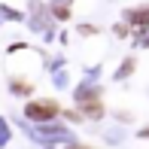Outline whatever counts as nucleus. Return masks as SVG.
<instances>
[{"label": "nucleus", "mask_w": 149, "mask_h": 149, "mask_svg": "<svg viewBox=\"0 0 149 149\" xmlns=\"http://www.w3.org/2000/svg\"><path fill=\"white\" fill-rule=\"evenodd\" d=\"M58 113H61L58 104L49 100V97H46V100H31V104L24 107V116L33 119V122H49V119H55Z\"/></svg>", "instance_id": "nucleus-1"}, {"label": "nucleus", "mask_w": 149, "mask_h": 149, "mask_svg": "<svg viewBox=\"0 0 149 149\" xmlns=\"http://www.w3.org/2000/svg\"><path fill=\"white\" fill-rule=\"evenodd\" d=\"M79 107H82V113L88 119H100V116H104V104L94 97V91H85L82 97H79Z\"/></svg>", "instance_id": "nucleus-2"}, {"label": "nucleus", "mask_w": 149, "mask_h": 149, "mask_svg": "<svg viewBox=\"0 0 149 149\" xmlns=\"http://www.w3.org/2000/svg\"><path fill=\"white\" fill-rule=\"evenodd\" d=\"M131 22L140 24V28H146V24H149V9H134L131 12Z\"/></svg>", "instance_id": "nucleus-3"}, {"label": "nucleus", "mask_w": 149, "mask_h": 149, "mask_svg": "<svg viewBox=\"0 0 149 149\" xmlns=\"http://www.w3.org/2000/svg\"><path fill=\"white\" fill-rule=\"evenodd\" d=\"M12 88H15L18 94H31V91H33L31 85H24V82H12Z\"/></svg>", "instance_id": "nucleus-4"}, {"label": "nucleus", "mask_w": 149, "mask_h": 149, "mask_svg": "<svg viewBox=\"0 0 149 149\" xmlns=\"http://www.w3.org/2000/svg\"><path fill=\"white\" fill-rule=\"evenodd\" d=\"M67 149H88V146H79V143H76V146H67Z\"/></svg>", "instance_id": "nucleus-5"}]
</instances>
